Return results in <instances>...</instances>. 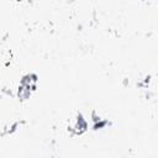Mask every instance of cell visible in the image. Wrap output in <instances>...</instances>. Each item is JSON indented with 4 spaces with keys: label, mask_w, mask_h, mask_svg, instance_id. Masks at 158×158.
<instances>
[{
    "label": "cell",
    "mask_w": 158,
    "mask_h": 158,
    "mask_svg": "<svg viewBox=\"0 0 158 158\" xmlns=\"http://www.w3.org/2000/svg\"><path fill=\"white\" fill-rule=\"evenodd\" d=\"M36 81H37V77L35 74H27L21 79L17 90V95L21 100H25L31 95V91L36 88Z\"/></svg>",
    "instance_id": "cell-1"
},
{
    "label": "cell",
    "mask_w": 158,
    "mask_h": 158,
    "mask_svg": "<svg viewBox=\"0 0 158 158\" xmlns=\"http://www.w3.org/2000/svg\"><path fill=\"white\" fill-rule=\"evenodd\" d=\"M86 127H88L86 121L83 118L81 115H79V116L77 117V120L74 121L73 126H72V131H73L74 133H77V135H80V133H83V132L86 130Z\"/></svg>",
    "instance_id": "cell-2"
}]
</instances>
